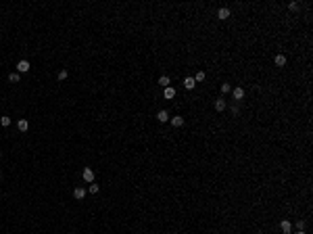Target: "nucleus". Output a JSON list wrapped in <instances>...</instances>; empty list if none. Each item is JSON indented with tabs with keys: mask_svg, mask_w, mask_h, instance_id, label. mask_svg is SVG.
Here are the masks:
<instances>
[{
	"mask_svg": "<svg viewBox=\"0 0 313 234\" xmlns=\"http://www.w3.org/2000/svg\"><path fill=\"white\" fill-rule=\"evenodd\" d=\"M25 71H29V63L27 61H19L17 63V73H25Z\"/></svg>",
	"mask_w": 313,
	"mask_h": 234,
	"instance_id": "obj_2",
	"label": "nucleus"
},
{
	"mask_svg": "<svg viewBox=\"0 0 313 234\" xmlns=\"http://www.w3.org/2000/svg\"><path fill=\"white\" fill-rule=\"evenodd\" d=\"M276 65H278V67H284V65H286V56L284 55H278V56H276Z\"/></svg>",
	"mask_w": 313,
	"mask_h": 234,
	"instance_id": "obj_14",
	"label": "nucleus"
},
{
	"mask_svg": "<svg viewBox=\"0 0 313 234\" xmlns=\"http://www.w3.org/2000/svg\"><path fill=\"white\" fill-rule=\"evenodd\" d=\"M171 119V124L175 125V128H182L184 125V117H180V115H175V117H169Z\"/></svg>",
	"mask_w": 313,
	"mask_h": 234,
	"instance_id": "obj_5",
	"label": "nucleus"
},
{
	"mask_svg": "<svg viewBox=\"0 0 313 234\" xmlns=\"http://www.w3.org/2000/svg\"><path fill=\"white\" fill-rule=\"evenodd\" d=\"M17 128H19L21 132H27V128H29L27 119H19V121H17Z\"/></svg>",
	"mask_w": 313,
	"mask_h": 234,
	"instance_id": "obj_10",
	"label": "nucleus"
},
{
	"mask_svg": "<svg viewBox=\"0 0 313 234\" xmlns=\"http://www.w3.org/2000/svg\"><path fill=\"white\" fill-rule=\"evenodd\" d=\"M194 86H196L194 77H186V80H184V88H186V90H192Z\"/></svg>",
	"mask_w": 313,
	"mask_h": 234,
	"instance_id": "obj_6",
	"label": "nucleus"
},
{
	"mask_svg": "<svg viewBox=\"0 0 313 234\" xmlns=\"http://www.w3.org/2000/svg\"><path fill=\"white\" fill-rule=\"evenodd\" d=\"M157 119H159L161 124H165V121H169V113H167V111H159V113H157Z\"/></svg>",
	"mask_w": 313,
	"mask_h": 234,
	"instance_id": "obj_4",
	"label": "nucleus"
},
{
	"mask_svg": "<svg viewBox=\"0 0 313 234\" xmlns=\"http://www.w3.org/2000/svg\"><path fill=\"white\" fill-rule=\"evenodd\" d=\"M163 96H165V98H173V96H175V90L171 88V86H169V88H165V90H163Z\"/></svg>",
	"mask_w": 313,
	"mask_h": 234,
	"instance_id": "obj_12",
	"label": "nucleus"
},
{
	"mask_svg": "<svg viewBox=\"0 0 313 234\" xmlns=\"http://www.w3.org/2000/svg\"><path fill=\"white\" fill-rule=\"evenodd\" d=\"M280 228H282V232H284V234H290V230H292V224H290L288 220H284L282 224H280Z\"/></svg>",
	"mask_w": 313,
	"mask_h": 234,
	"instance_id": "obj_3",
	"label": "nucleus"
},
{
	"mask_svg": "<svg viewBox=\"0 0 313 234\" xmlns=\"http://www.w3.org/2000/svg\"><path fill=\"white\" fill-rule=\"evenodd\" d=\"M0 178H2V173H0Z\"/></svg>",
	"mask_w": 313,
	"mask_h": 234,
	"instance_id": "obj_23",
	"label": "nucleus"
},
{
	"mask_svg": "<svg viewBox=\"0 0 313 234\" xmlns=\"http://www.w3.org/2000/svg\"><path fill=\"white\" fill-rule=\"evenodd\" d=\"M98 190H100V188H98V184H94V182H92V184H90V193H92V194H96Z\"/></svg>",
	"mask_w": 313,
	"mask_h": 234,
	"instance_id": "obj_19",
	"label": "nucleus"
},
{
	"mask_svg": "<svg viewBox=\"0 0 313 234\" xmlns=\"http://www.w3.org/2000/svg\"><path fill=\"white\" fill-rule=\"evenodd\" d=\"M159 84L163 86V88H169V84H171V80H169L167 76H161V77H159Z\"/></svg>",
	"mask_w": 313,
	"mask_h": 234,
	"instance_id": "obj_13",
	"label": "nucleus"
},
{
	"mask_svg": "<svg viewBox=\"0 0 313 234\" xmlns=\"http://www.w3.org/2000/svg\"><path fill=\"white\" fill-rule=\"evenodd\" d=\"M65 77H67V69H61L59 71V80H65Z\"/></svg>",
	"mask_w": 313,
	"mask_h": 234,
	"instance_id": "obj_20",
	"label": "nucleus"
},
{
	"mask_svg": "<svg viewBox=\"0 0 313 234\" xmlns=\"http://www.w3.org/2000/svg\"><path fill=\"white\" fill-rule=\"evenodd\" d=\"M0 124L4 125V128H8V125H11V117H0Z\"/></svg>",
	"mask_w": 313,
	"mask_h": 234,
	"instance_id": "obj_16",
	"label": "nucleus"
},
{
	"mask_svg": "<svg viewBox=\"0 0 313 234\" xmlns=\"http://www.w3.org/2000/svg\"><path fill=\"white\" fill-rule=\"evenodd\" d=\"M217 17H219V19H228V17H230V8H225V7H223V8H219V11H217Z\"/></svg>",
	"mask_w": 313,
	"mask_h": 234,
	"instance_id": "obj_7",
	"label": "nucleus"
},
{
	"mask_svg": "<svg viewBox=\"0 0 313 234\" xmlns=\"http://www.w3.org/2000/svg\"><path fill=\"white\" fill-rule=\"evenodd\" d=\"M296 234H305V232H303V230H299V232H296Z\"/></svg>",
	"mask_w": 313,
	"mask_h": 234,
	"instance_id": "obj_22",
	"label": "nucleus"
},
{
	"mask_svg": "<svg viewBox=\"0 0 313 234\" xmlns=\"http://www.w3.org/2000/svg\"><path fill=\"white\" fill-rule=\"evenodd\" d=\"M8 80H11V82H13V84H19L21 76H19V73H11V76H8Z\"/></svg>",
	"mask_w": 313,
	"mask_h": 234,
	"instance_id": "obj_15",
	"label": "nucleus"
},
{
	"mask_svg": "<svg viewBox=\"0 0 313 234\" xmlns=\"http://www.w3.org/2000/svg\"><path fill=\"white\" fill-rule=\"evenodd\" d=\"M202 80H205V71H198L194 76V82H202Z\"/></svg>",
	"mask_w": 313,
	"mask_h": 234,
	"instance_id": "obj_17",
	"label": "nucleus"
},
{
	"mask_svg": "<svg viewBox=\"0 0 313 234\" xmlns=\"http://www.w3.org/2000/svg\"><path fill=\"white\" fill-rule=\"evenodd\" d=\"M73 197H75L77 201H82L83 197H86V190H83V188H75V190H73Z\"/></svg>",
	"mask_w": 313,
	"mask_h": 234,
	"instance_id": "obj_11",
	"label": "nucleus"
},
{
	"mask_svg": "<svg viewBox=\"0 0 313 234\" xmlns=\"http://www.w3.org/2000/svg\"><path fill=\"white\" fill-rule=\"evenodd\" d=\"M213 107H215V111H223L225 109V100H223V98H217L215 103H213Z\"/></svg>",
	"mask_w": 313,
	"mask_h": 234,
	"instance_id": "obj_9",
	"label": "nucleus"
},
{
	"mask_svg": "<svg viewBox=\"0 0 313 234\" xmlns=\"http://www.w3.org/2000/svg\"><path fill=\"white\" fill-rule=\"evenodd\" d=\"M232 94H234L236 100H242V98H244V90L242 88H234V90H232Z\"/></svg>",
	"mask_w": 313,
	"mask_h": 234,
	"instance_id": "obj_8",
	"label": "nucleus"
},
{
	"mask_svg": "<svg viewBox=\"0 0 313 234\" xmlns=\"http://www.w3.org/2000/svg\"><path fill=\"white\" fill-rule=\"evenodd\" d=\"M296 228H299V230H303V228H305V222L299 220V222H296Z\"/></svg>",
	"mask_w": 313,
	"mask_h": 234,
	"instance_id": "obj_21",
	"label": "nucleus"
},
{
	"mask_svg": "<svg viewBox=\"0 0 313 234\" xmlns=\"http://www.w3.org/2000/svg\"><path fill=\"white\" fill-rule=\"evenodd\" d=\"M221 92H232V86H230L228 82H223L221 84Z\"/></svg>",
	"mask_w": 313,
	"mask_h": 234,
	"instance_id": "obj_18",
	"label": "nucleus"
},
{
	"mask_svg": "<svg viewBox=\"0 0 313 234\" xmlns=\"http://www.w3.org/2000/svg\"><path fill=\"white\" fill-rule=\"evenodd\" d=\"M82 176H83V180H86V182H90V184H92V182H94V172H92L90 167H83Z\"/></svg>",
	"mask_w": 313,
	"mask_h": 234,
	"instance_id": "obj_1",
	"label": "nucleus"
}]
</instances>
